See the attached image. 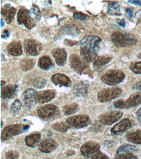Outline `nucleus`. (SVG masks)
I'll use <instances>...</instances> for the list:
<instances>
[{
	"label": "nucleus",
	"instance_id": "f257e3e1",
	"mask_svg": "<svg viewBox=\"0 0 141 159\" xmlns=\"http://www.w3.org/2000/svg\"><path fill=\"white\" fill-rule=\"evenodd\" d=\"M102 39L94 35L84 37L80 42V52L83 59L89 63L96 56L100 48Z\"/></svg>",
	"mask_w": 141,
	"mask_h": 159
},
{
	"label": "nucleus",
	"instance_id": "f03ea898",
	"mask_svg": "<svg viewBox=\"0 0 141 159\" xmlns=\"http://www.w3.org/2000/svg\"><path fill=\"white\" fill-rule=\"evenodd\" d=\"M111 41L114 45L118 47L124 48L135 46L138 43V39L133 34L117 31L112 34Z\"/></svg>",
	"mask_w": 141,
	"mask_h": 159
},
{
	"label": "nucleus",
	"instance_id": "7ed1b4c3",
	"mask_svg": "<svg viewBox=\"0 0 141 159\" xmlns=\"http://www.w3.org/2000/svg\"><path fill=\"white\" fill-rule=\"evenodd\" d=\"M39 117L45 121H52L59 116L60 110L56 106L47 104L39 108L38 110Z\"/></svg>",
	"mask_w": 141,
	"mask_h": 159
},
{
	"label": "nucleus",
	"instance_id": "20e7f679",
	"mask_svg": "<svg viewBox=\"0 0 141 159\" xmlns=\"http://www.w3.org/2000/svg\"><path fill=\"white\" fill-rule=\"evenodd\" d=\"M66 123L69 128L80 129L89 125L92 123L90 118L86 115H77L67 119Z\"/></svg>",
	"mask_w": 141,
	"mask_h": 159
},
{
	"label": "nucleus",
	"instance_id": "39448f33",
	"mask_svg": "<svg viewBox=\"0 0 141 159\" xmlns=\"http://www.w3.org/2000/svg\"><path fill=\"white\" fill-rule=\"evenodd\" d=\"M126 75L121 70L114 69L110 70L103 75L102 80L109 86H114L122 82L125 79Z\"/></svg>",
	"mask_w": 141,
	"mask_h": 159
},
{
	"label": "nucleus",
	"instance_id": "423d86ee",
	"mask_svg": "<svg viewBox=\"0 0 141 159\" xmlns=\"http://www.w3.org/2000/svg\"><path fill=\"white\" fill-rule=\"evenodd\" d=\"M122 91V90L119 87L105 88L99 92L98 94V99L102 103L109 102L118 97L121 95Z\"/></svg>",
	"mask_w": 141,
	"mask_h": 159
},
{
	"label": "nucleus",
	"instance_id": "0eeeda50",
	"mask_svg": "<svg viewBox=\"0 0 141 159\" xmlns=\"http://www.w3.org/2000/svg\"><path fill=\"white\" fill-rule=\"evenodd\" d=\"M17 20L19 24L24 25L27 29H32L36 24L31 17L29 11L25 8L20 9L17 15Z\"/></svg>",
	"mask_w": 141,
	"mask_h": 159
},
{
	"label": "nucleus",
	"instance_id": "6e6552de",
	"mask_svg": "<svg viewBox=\"0 0 141 159\" xmlns=\"http://www.w3.org/2000/svg\"><path fill=\"white\" fill-rule=\"evenodd\" d=\"M24 46L25 52L32 56H36L39 55L43 49L42 45L37 40H26Z\"/></svg>",
	"mask_w": 141,
	"mask_h": 159
},
{
	"label": "nucleus",
	"instance_id": "1a4fd4ad",
	"mask_svg": "<svg viewBox=\"0 0 141 159\" xmlns=\"http://www.w3.org/2000/svg\"><path fill=\"white\" fill-rule=\"evenodd\" d=\"M24 131L23 126L22 124H16L8 126L2 130L1 139L3 141L7 140L13 136L22 134Z\"/></svg>",
	"mask_w": 141,
	"mask_h": 159
},
{
	"label": "nucleus",
	"instance_id": "9d476101",
	"mask_svg": "<svg viewBox=\"0 0 141 159\" xmlns=\"http://www.w3.org/2000/svg\"><path fill=\"white\" fill-rule=\"evenodd\" d=\"M100 149V145L97 143L88 141L82 145L80 151L84 157L86 158H89L99 152Z\"/></svg>",
	"mask_w": 141,
	"mask_h": 159
},
{
	"label": "nucleus",
	"instance_id": "9b49d317",
	"mask_svg": "<svg viewBox=\"0 0 141 159\" xmlns=\"http://www.w3.org/2000/svg\"><path fill=\"white\" fill-rule=\"evenodd\" d=\"M123 115V113L121 111H110L101 115L100 121L103 124L111 125L118 121Z\"/></svg>",
	"mask_w": 141,
	"mask_h": 159
},
{
	"label": "nucleus",
	"instance_id": "f8f14e48",
	"mask_svg": "<svg viewBox=\"0 0 141 159\" xmlns=\"http://www.w3.org/2000/svg\"><path fill=\"white\" fill-rule=\"evenodd\" d=\"M69 62L70 68L79 74H81L87 67L86 62L76 54H71L69 58Z\"/></svg>",
	"mask_w": 141,
	"mask_h": 159
},
{
	"label": "nucleus",
	"instance_id": "ddd939ff",
	"mask_svg": "<svg viewBox=\"0 0 141 159\" xmlns=\"http://www.w3.org/2000/svg\"><path fill=\"white\" fill-rule=\"evenodd\" d=\"M22 100L26 107L32 108L38 101V93L32 88L26 90L23 95Z\"/></svg>",
	"mask_w": 141,
	"mask_h": 159
},
{
	"label": "nucleus",
	"instance_id": "4468645a",
	"mask_svg": "<svg viewBox=\"0 0 141 159\" xmlns=\"http://www.w3.org/2000/svg\"><path fill=\"white\" fill-rule=\"evenodd\" d=\"M131 126V121L128 118H126L112 127L111 130V133L113 135L120 134L130 128Z\"/></svg>",
	"mask_w": 141,
	"mask_h": 159
},
{
	"label": "nucleus",
	"instance_id": "2eb2a0df",
	"mask_svg": "<svg viewBox=\"0 0 141 159\" xmlns=\"http://www.w3.org/2000/svg\"><path fill=\"white\" fill-rule=\"evenodd\" d=\"M112 59V57L110 56H96L93 60V66L94 70L99 71L103 66L108 64Z\"/></svg>",
	"mask_w": 141,
	"mask_h": 159
},
{
	"label": "nucleus",
	"instance_id": "dca6fc26",
	"mask_svg": "<svg viewBox=\"0 0 141 159\" xmlns=\"http://www.w3.org/2000/svg\"><path fill=\"white\" fill-rule=\"evenodd\" d=\"M52 80L55 86H59L60 87H69L72 85V82L70 78L62 74L57 73L53 75Z\"/></svg>",
	"mask_w": 141,
	"mask_h": 159
},
{
	"label": "nucleus",
	"instance_id": "f3484780",
	"mask_svg": "<svg viewBox=\"0 0 141 159\" xmlns=\"http://www.w3.org/2000/svg\"><path fill=\"white\" fill-rule=\"evenodd\" d=\"M52 54L58 66H63L65 64L67 54L66 52L64 49H55L52 51Z\"/></svg>",
	"mask_w": 141,
	"mask_h": 159
},
{
	"label": "nucleus",
	"instance_id": "a211bd4d",
	"mask_svg": "<svg viewBox=\"0 0 141 159\" xmlns=\"http://www.w3.org/2000/svg\"><path fill=\"white\" fill-rule=\"evenodd\" d=\"M58 143L52 139L44 140L40 144L39 148L41 152L45 153H51L57 147Z\"/></svg>",
	"mask_w": 141,
	"mask_h": 159
},
{
	"label": "nucleus",
	"instance_id": "6ab92c4d",
	"mask_svg": "<svg viewBox=\"0 0 141 159\" xmlns=\"http://www.w3.org/2000/svg\"><path fill=\"white\" fill-rule=\"evenodd\" d=\"M18 86L17 85H8L2 88L1 96L4 100L13 98L18 92Z\"/></svg>",
	"mask_w": 141,
	"mask_h": 159
},
{
	"label": "nucleus",
	"instance_id": "aec40b11",
	"mask_svg": "<svg viewBox=\"0 0 141 159\" xmlns=\"http://www.w3.org/2000/svg\"><path fill=\"white\" fill-rule=\"evenodd\" d=\"M89 86L87 81H82L77 83L74 86V93L77 96L85 97L88 93Z\"/></svg>",
	"mask_w": 141,
	"mask_h": 159
},
{
	"label": "nucleus",
	"instance_id": "412c9836",
	"mask_svg": "<svg viewBox=\"0 0 141 159\" xmlns=\"http://www.w3.org/2000/svg\"><path fill=\"white\" fill-rule=\"evenodd\" d=\"M61 35H68L73 37H78L80 34V32L78 28L72 24L65 25L62 26L60 29Z\"/></svg>",
	"mask_w": 141,
	"mask_h": 159
},
{
	"label": "nucleus",
	"instance_id": "4be33fe9",
	"mask_svg": "<svg viewBox=\"0 0 141 159\" xmlns=\"http://www.w3.org/2000/svg\"><path fill=\"white\" fill-rule=\"evenodd\" d=\"M7 49L9 54L13 56H20L22 54V46L19 41L10 43L7 47Z\"/></svg>",
	"mask_w": 141,
	"mask_h": 159
},
{
	"label": "nucleus",
	"instance_id": "5701e85b",
	"mask_svg": "<svg viewBox=\"0 0 141 159\" xmlns=\"http://www.w3.org/2000/svg\"><path fill=\"white\" fill-rule=\"evenodd\" d=\"M55 93L53 90L42 91L38 93V100L41 104L48 103L54 98Z\"/></svg>",
	"mask_w": 141,
	"mask_h": 159
},
{
	"label": "nucleus",
	"instance_id": "b1692460",
	"mask_svg": "<svg viewBox=\"0 0 141 159\" xmlns=\"http://www.w3.org/2000/svg\"><path fill=\"white\" fill-rule=\"evenodd\" d=\"M2 9V15L4 17L7 23L10 24L12 22L15 15L16 10L15 8L11 7L9 4H6Z\"/></svg>",
	"mask_w": 141,
	"mask_h": 159
},
{
	"label": "nucleus",
	"instance_id": "393cba45",
	"mask_svg": "<svg viewBox=\"0 0 141 159\" xmlns=\"http://www.w3.org/2000/svg\"><path fill=\"white\" fill-rule=\"evenodd\" d=\"M126 109L137 106L141 104V93H136L132 94L127 100L125 101Z\"/></svg>",
	"mask_w": 141,
	"mask_h": 159
},
{
	"label": "nucleus",
	"instance_id": "a878e982",
	"mask_svg": "<svg viewBox=\"0 0 141 159\" xmlns=\"http://www.w3.org/2000/svg\"><path fill=\"white\" fill-rule=\"evenodd\" d=\"M138 148L135 145L129 144H123L118 148L116 152V155L121 154H133L137 153Z\"/></svg>",
	"mask_w": 141,
	"mask_h": 159
},
{
	"label": "nucleus",
	"instance_id": "bb28decb",
	"mask_svg": "<svg viewBox=\"0 0 141 159\" xmlns=\"http://www.w3.org/2000/svg\"><path fill=\"white\" fill-rule=\"evenodd\" d=\"M38 65L41 69L45 70H51L54 66L53 61L47 56L41 58L39 61Z\"/></svg>",
	"mask_w": 141,
	"mask_h": 159
},
{
	"label": "nucleus",
	"instance_id": "cd10ccee",
	"mask_svg": "<svg viewBox=\"0 0 141 159\" xmlns=\"http://www.w3.org/2000/svg\"><path fill=\"white\" fill-rule=\"evenodd\" d=\"M40 138L41 135L39 134H33L28 135L25 140L26 145L28 147H36L38 145Z\"/></svg>",
	"mask_w": 141,
	"mask_h": 159
},
{
	"label": "nucleus",
	"instance_id": "c85d7f7f",
	"mask_svg": "<svg viewBox=\"0 0 141 159\" xmlns=\"http://www.w3.org/2000/svg\"><path fill=\"white\" fill-rule=\"evenodd\" d=\"M107 13L110 15L120 16L122 15L120 12V5L116 2H111L109 3L107 8Z\"/></svg>",
	"mask_w": 141,
	"mask_h": 159
},
{
	"label": "nucleus",
	"instance_id": "c756f323",
	"mask_svg": "<svg viewBox=\"0 0 141 159\" xmlns=\"http://www.w3.org/2000/svg\"><path fill=\"white\" fill-rule=\"evenodd\" d=\"M127 140L136 144H141V130L132 132L126 135Z\"/></svg>",
	"mask_w": 141,
	"mask_h": 159
},
{
	"label": "nucleus",
	"instance_id": "7c9ffc66",
	"mask_svg": "<svg viewBox=\"0 0 141 159\" xmlns=\"http://www.w3.org/2000/svg\"><path fill=\"white\" fill-rule=\"evenodd\" d=\"M35 62L33 59H26L22 60L20 66L22 70L26 71L31 70L35 67Z\"/></svg>",
	"mask_w": 141,
	"mask_h": 159
},
{
	"label": "nucleus",
	"instance_id": "2f4dec72",
	"mask_svg": "<svg viewBox=\"0 0 141 159\" xmlns=\"http://www.w3.org/2000/svg\"><path fill=\"white\" fill-rule=\"evenodd\" d=\"M29 13L32 19L35 22H38L41 20L42 12L37 5L33 4L29 11Z\"/></svg>",
	"mask_w": 141,
	"mask_h": 159
},
{
	"label": "nucleus",
	"instance_id": "473e14b6",
	"mask_svg": "<svg viewBox=\"0 0 141 159\" xmlns=\"http://www.w3.org/2000/svg\"><path fill=\"white\" fill-rule=\"evenodd\" d=\"M79 106L76 103H72L67 104L63 107V112L65 115H70L74 114L78 111Z\"/></svg>",
	"mask_w": 141,
	"mask_h": 159
},
{
	"label": "nucleus",
	"instance_id": "72a5a7b5",
	"mask_svg": "<svg viewBox=\"0 0 141 159\" xmlns=\"http://www.w3.org/2000/svg\"><path fill=\"white\" fill-rule=\"evenodd\" d=\"M52 127L55 130L61 133H65L69 129L66 123L62 122L55 123L52 125Z\"/></svg>",
	"mask_w": 141,
	"mask_h": 159
},
{
	"label": "nucleus",
	"instance_id": "f704fd0d",
	"mask_svg": "<svg viewBox=\"0 0 141 159\" xmlns=\"http://www.w3.org/2000/svg\"><path fill=\"white\" fill-rule=\"evenodd\" d=\"M22 104L19 100L15 101L11 105V113L12 114H15L18 113L21 110Z\"/></svg>",
	"mask_w": 141,
	"mask_h": 159
},
{
	"label": "nucleus",
	"instance_id": "c9c22d12",
	"mask_svg": "<svg viewBox=\"0 0 141 159\" xmlns=\"http://www.w3.org/2000/svg\"><path fill=\"white\" fill-rule=\"evenodd\" d=\"M129 69L134 73L141 74V61L132 63L129 66Z\"/></svg>",
	"mask_w": 141,
	"mask_h": 159
},
{
	"label": "nucleus",
	"instance_id": "e433bc0d",
	"mask_svg": "<svg viewBox=\"0 0 141 159\" xmlns=\"http://www.w3.org/2000/svg\"><path fill=\"white\" fill-rule=\"evenodd\" d=\"M46 84V81L45 80L42 78H36L33 82V86L36 88L42 89L44 88Z\"/></svg>",
	"mask_w": 141,
	"mask_h": 159
},
{
	"label": "nucleus",
	"instance_id": "4c0bfd02",
	"mask_svg": "<svg viewBox=\"0 0 141 159\" xmlns=\"http://www.w3.org/2000/svg\"><path fill=\"white\" fill-rule=\"evenodd\" d=\"M6 159H15L18 157V152L15 151H9L7 152L5 154Z\"/></svg>",
	"mask_w": 141,
	"mask_h": 159
},
{
	"label": "nucleus",
	"instance_id": "58836bf2",
	"mask_svg": "<svg viewBox=\"0 0 141 159\" xmlns=\"http://www.w3.org/2000/svg\"><path fill=\"white\" fill-rule=\"evenodd\" d=\"M114 107L116 108L123 109H126L125 100H119L116 101L113 103Z\"/></svg>",
	"mask_w": 141,
	"mask_h": 159
},
{
	"label": "nucleus",
	"instance_id": "ea45409f",
	"mask_svg": "<svg viewBox=\"0 0 141 159\" xmlns=\"http://www.w3.org/2000/svg\"><path fill=\"white\" fill-rule=\"evenodd\" d=\"M115 159H138V157L133 154H121L116 155Z\"/></svg>",
	"mask_w": 141,
	"mask_h": 159
},
{
	"label": "nucleus",
	"instance_id": "a19ab883",
	"mask_svg": "<svg viewBox=\"0 0 141 159\" xmlns=\"http://www.w3.org/2000/svg\"><path fill=\"white\" fill-rule=\"evenodd\" d=\"M91 159H110L106 154L100 151L91 158Z\"/></svg>",
	"mask_w": 141,
	"mask_h": 159
},
{
	"label": "nucleus",
	"instance_id": "79ce46f5",
	"mask_svg": "<svg viewBox=\"0 0 141 159\" xmlns=\"http://www.w3.org/2000/svg\"><path fill=\"white\" fill-rule=\"evenodd\" d=\"M73 18L76 20H84L86 19V16L81 12H76L73 15Z\"/></svg>",
	"mask_w": 141,
	"mask_h": 159
},
{
	"label": "nucleus",
	"instance_id": "37998d69",
	"mask_svg": "<svg viewBox=\"0 0 141 159\" xmlns=\"http://www.w3.org/2000/svg\"><path fill=\"white\" fill-rule=\"evenodd\" d=\"M116 23L118 24L119 25L121 26V27H123V28H125V26H126V21H125L124 19H117V20H116Z\"/></svg>",
	"mask_w": 141,
	"mask_h": 159
},
{
	"label": "nucleus",
	"instance_id": "c03bdc74",
	"mask_svg": "<svg viewBox=\"0 0 141 159\" xmlns=\"http://www.w3.org/2000/svg\"><path fill=\"white\" fill-rule=\"evenodd\" d=\"M9 36H10V33L7 29L5 30L2 35V38L3 39L8 38V37H9Z\"/></svg>",
	"mask_w": 141,
	"mask_h": 159
},
{
	"label": "nucleus",
	"instance_id": "a18cd8bd",
	"mask_svg": "<svg viewBox=\"0 0 141 159\" xmlns=\"http://www.w3.org/2000/svg\"><path fill=\"white\" fill-rule=\"evenodd\" d=\"M126 12L127 14L129 15V16L130 18L133 17L134 15V12L133 10L132 9L130 8H128L126 10Z\"/></svg>",
	"mask_w": 141,
	"mask_h": 159
},
{
	"label": "nucleus",
	"instance_id": "49530a36",
	"mask_svg": "<svg viewBox=\"0 0 141 159\" xmlns=\"http://www.w3.org/2000/svg\"><path fill=\"white\" fill-rule=\"evenodd\" d=\"M64 43L65 45H68V46H70L75 45L76 42L72 41H70V40L65 39Z\"/></svg>",
	"mask_w": 141,
	"mask_h": 159
},
{
	"label": "nucleus",
	"instance_id": "de8ad7c7",
	"mask_svg": "<svg viewBox=\"0 0 141 159\" xmlns=\"http://www.w3.org/2000/svg\"><path fill=\"white\" fill-rule=\"evenodd\" d=\"M133 88L136 90L141 91V81L139 82L134 85Z\"/></svg>",
	"mask_w": 141,
	"mask_h": 159
},
{
	"label": "nucleus",
	"instance_id": "09e8293b",
	"mask_svg": "<svg viewBox=\"0 0 141 159\" xmlns=\"http://www.w3.org/2000/svg\"><path fill=\"white\" fill-rule=\"evenodd\" d=\"M128 2L136 5L141 6V1H129Z\"/></svg>",
	"mask_w": 141,
	"mask_h": 159
},
{
	"label": "nucleus",
	"instance_id": "8fccbe9b",
	"mask_svg": "<svg viewBox=\"0 0 141 159\" xmlns=\"http://www.w3.org/2000/svg\"><path fill=\"white\" fill-rule=\"evenodd\" d=\"M136 115H137V118L139 121L140 123H141V108L138 111L136 112Z\"/></svg>",
	"mask_w": 141,
	"mask_h": 159
},
{
	"label": "nucleus",
	"instance_id": "3c124183",
	"mask_svg": "<svg viewBox=\"0 0 141 159\" xmlns=\"http://www.w3.org/2000/svg\"><path fill=\"white\" fill-rule=\"evenodd\" d=\"M29 128V125H23V128L25 130H27Z\"/></svg>",
	"mask_w": 141,
	"mask_h": 159
},
{
	"label": "nucleus",
	"instance_id": "603ef678",
	"mask_svg": "<svg viewBox=\"0 0 141 159\" xmlns=\"http://www.w3.org/2000/svg\"><path fill=\"white\" fill-rule=\"evenodd\" d=\"M4 21H3V19H2L1 20V27H3V26H4Z\"/></svg>",
	"mask_w": 141,
	"mask_h": 159
},
{
	"label": "nucleus",
	"instance_id": "864d4df0",
	"mask_svg": "<svg viewBox=\"0 0 141 159\" xmlns=\"http://www.w3.org/2000/svg\"><path fill=\"white\" fill-rule=\"evenodd\" d=\"M1 86H2V87H3V85H4V84H5V82L4 81H3V80H2V82H1Z\"/></svg>",
	"mask_w": 141,
	"mask_h": 159
},
{
	"label": "nucleus",
	"instance_id": "5fc2aeb1",
	"mask_svg": "<svg viewBox=\"0 0 141 159\" xmlns=\"http://www.w3.org/2000/svg\"><path fill=\"white\" fill-rule=\"evenodd\" d=\"M137 57L139 59H141V52H140L139 54H138V55L137 56Z\"/></svg>",
	"mask_w": 141,
	"mask_h": 159
},
{
	"label": "nucleus",
	"instance_id": "6e6d98bb",
	"mask_svg": "<svg viewBox=\"0 0 141 159\" xmlns=\"http://www.w3.org/2000/svg\"><path fill=\"white\" fill-rule=\"evenodd\" d=\"M3 121H2V127H3Z\"/></svg>",
	"mask_w": 141,
	"mask_h": 159
}]
</instances>
